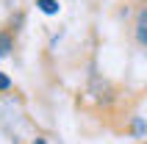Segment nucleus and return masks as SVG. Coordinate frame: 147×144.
<instances>
[{"label":"nucleus","mask_w":147,"mask_h":144,"mask_svg":"<svg viewBox=\"0 0 147 144\" xmlns=\"http://www.w3.org/2000/svg\"><path fill=\"white\" fill-rule=\"evenodd\" d=\"M36 6H39V11H45V14H58V0H36Z\"/></svg>","instance_id":"nucleus-1"},{"label":"nucleus","mask_w":147,"mask_h":144,"mask_svg":"<svg viewBox=\"0 0 147 144\" xmlns=\"http://www.w3.org/2000/svg\"><path fill=\"white\" fill-rule=\"evenodd\" d=\"M11 53V36L8 33H0V58H6Z\"/></svg>","instance_id":"nucleus-2"},{"label":"nucleus","mask_w":147,"mask_h":144,"mask_svg":"<svg viewBox=\"0 0 147 144\" xmlns=\"http://www.w3.org/2000/svg\"><path fill=\"white\" fill-rule=\"evenodd\" d=\"M136 39H139L142 42V44H147V25H136Z\"/></svg>","instance_id":"nucleus-3"},{"label":"nucleus","mask_w":147,"mask_h":144,"mask_svg":"<svg viewBox=\"0 0 147 144\" xmlns=\"http://www.w3.org/2000/svg\"><path fill=\"white\" fill-rule=\"evenodd\" d=\"M8 86H11V80H8L6 75H3V72H0V92H6Z\"/></svg>","instance_id":"nucleus-4"},{"label":"nucleus","mask_w":147,"mask_h":144,"mask_svg":"<svg viewBox=\"0 0 147 144\" xmlns=\"http://www.w3.org/2000/svg\"><path fill=\"white\" fill-rule=\"evenodd\" d=\"M133 130H136V133H144V122L136 119V122H133Z\"/></svg>","instance_id":"nucleus-5"},{"label":"nucleus","mask_w":147,"mask_h":144,"mask_svg":"<svg viewBox=\"0 0 147 144\" xmlns=\"http://www.w3.org/2000/svg\"><path fill=\"white\" fill-rule=\"evenodd\" d=\"M36 144H45V141H36Z\"/></svg>","instance_id":"nucleus-6"}]
</instances>
